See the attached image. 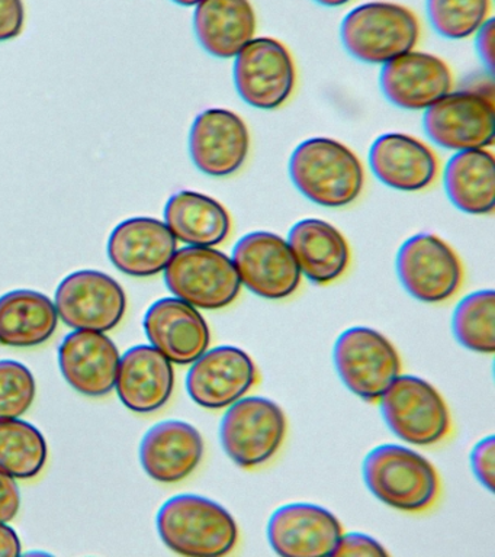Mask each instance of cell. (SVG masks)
I'll list each match as a JSON object with an SVG mask.
<instances>
[{
  "label": "cell",
  "mask_w": 495,
  "mask_h": 557,
  "mask_svg": "<svg viewBox=\"0 0 495 557\" xmlns=\"http://www.w3.org/2000/svg\"><path fill=\"white\" fill-rule=\"evenodd\" d=\"M295 187L311 202L324 208H343L362 194L363 165L345 144L333 138L306 139L289 160Z\"/></svg>",
  "instance_id": "1"
},
{
  "label": "cell",
  "mask_w": 495,
  "mask_h": 557,
  "mask_svg": "<svg viewBox=\"0 0 495 557\" xmlns=\"http://www.w3.org/2000/svg\"><path fill=\"white\" fill-rule=\"evenodd\" d=\"M160 539L184 556H224L237 544L238 529L227 509L199 495H177L158 513Z\"/></svg>",
  "instance_id": "2"
},
{
  "label": "cell",
  "mask_w": 495,
  "mask_h": 557,
  "mask_svg": "<svg viewBox=\"0 0 495 557\" xmlns=\"http://www.w3.org/2000/svg\"><path fill=\"white\" fill-rule=\"evenodd\" d=\"M363 479L381 503L404 512L432 507L441 487L433 465L420 453L398 444L373 448L364 459Z\"/></svg>",
  "instance_id": "3"
},
{
  "label": "cell",
  "mask_w": 495,
  "mask_h": 557,
  "mask_svg": "<svg viewBox=\"0 0 495 557\" xmlns=\"http://www.w3.org/2000/svg\"><path fill=\"white\" fill-rule=\"evenodd\" d=\"M419 20L410 9L391 2L360 4L341 26L343 47L356 60L385 64L416 47Z\"/></svg>",
  "instance_id": "4"
},
{
  "label": "cell",
  "mask_w": 495,
  "mask_h": 557,
  "mask_svg": "<svg viewBox=\"0 0 495 557\" xmlns=\"http://www.w3.org/2000/svg\"><path fill=\"white\" fill-rule=\"evenodd\" d=\"M164 282L176 298L208 311L227 308L242 290L233 260L211 247L176 250L164 269Z\"/></svg>",
  "instance_id": "5"
},
{
  "label": "cell",
  "mask_w": 495,
  "mask_h": 557,
  "mask_svg": "<svg viewBox=\"0 0 495 557\" xmlns=\"http://www.w3.org/2000/svg\"><path fill=\"white\" fill-rule=\"evenodd\" d=\"M286 426L285 413L273 400L260 396L240 398L230 405L221 421V444L240 468H259L280 450Z\"/></svg>",
  "instance_id": "6"
},
{
  "label": "cell",
  "mask_w": 495,
  "mask_h": 557,
  "mask_svg": "<svg viewBox=\"0 0 495 557\" xmlns=\"http://www.w3.org/2000/svg\"><path fill=\"white\" fill-rule=\"evenodd\" d=\"M380 400L386 424L403 442L432 446L449 434V408L424 379L395 377Z\"/></svg>",
  "instance_id": "7"
},
{
  "label": "cell",
  "mask_w": 495,
  "mask_h": 557,
  "mask_svg": "<svg viewBox=\"0 0 495 557\" xmlns=\"http://www.w3.org/2000/svg\"><path fill=\"white\" fill-rule=\"evenodd\" d=\"M334 364L343 383L359 398L376 403L401 372L389 339L367 326L346 330L334 344Z\"/></svg>",
  "instance_id": "8"
},
{
  "label": "cell",
  "mask_w": 495,
  "mask_h": 557,
  "mask_svg": "<svg viewBox=\"0 0 495 557\" xmlns=\"http://www.w3.org/2000/svg\"><path fill=\"white\" fill-rule=\"evenodd\" d=\"M297 72L293 55L277 39L253 38L234 61V85L250 107L272 111L293 95Z\"/></svg>",
  "instance_id": "9"
},
{
  "label": "cell",
  "mask_w": 495,
  "mask_h": 557,
  "mask_svg": "<svg viewBox=\"0 0 495 557\" xmlns=\"http://www.w3.org/2000/svg\"><path fill=\"white\" fill-rule=\"evenodd\" d=\"M397 273L404 289L425 304L450 299L463 278L459 257L449 244L433 234H417L403 244Z\"/></svg>",
  "instance_id": "10"
},
{
  "label": "cell",
  "mask_w": 495,
  "mask_h": 557,
  "mask_svg": "<svg viewBox=\"0 0 495 557\" xmlns=\"http://www.w3.org/2000/svg\"><path fill=\"white\" fill-rule=\"evenodd\" d=\"M232 260L242 285L260 298L285 299L301 285L302 273L288 242L268 231L238 239Z\"/></svg>",
  "instance_id": "11"
},
{
  "label": "cell",
  "mask_w": 495,
  "mask_h": 557,
  "mask_svg": "<svg viewBox=\"0 0 495 557\" xmlns=\"http://www.w3.org/2000/svg\"><path fill=\"white\" fill-rule=\"evenodd\" d=\"M423 125L428 137L447 150L486 148L495 138L494 102L478 91H449L425 109Z\"/></svg>",
  "instance_id": "12"
},
{
  "label": "cell",
  "mask_w": 495,
  "mask_h": 557,
  "mask_svg": "<svg viewBox=\"0 0 495 557\" xmlns=\"http://www.w3.org/2000/svg\"><path fill=\"white\" fill-rule=\"evenodd\" d=\"M54 305L72 329L106 333L123 320L127 298L123 286L107 273L81 270L60 283Z\"/></svg>",
  "instance_id": "13"
},
{
  "label": "cell",
  "mask_w": 495,
  "mask_h": 557,
  "mask_svg": "<svg viewBox=\"0 0 495 557\" xmlns=\"http://www.w3.org/2000/svg\"><path fill=\"white\" fill-rule=\"evenodd\" d=\"M258 382V369L242 348H211L194 361L186 389L194 403L207 409H223L243 398Z\"/></svg>",
  "instance_id": "14"
},
{
  "label": "cell",
  "mask_w": 495,
  "mask_h": 557,
  "mask_svg": "<svg viewBox=\"0 0 495 557\" xmlns=\"http://www.w3.org/2000/svg\"><path fill=\"white\" fill-rule=\"evenodd\" d=\"M249 150V129L237 113L208 109L194 121L189 133L190 159L203 174L232 176L245 164Z\"/></svg>",
  "instance_id": "15"
},
{
  "label": "cell",
  "mask_w": 495,
  "mask_h": 557,
  "mask_svg": "<svg viewBox=\"0 0 495 557\" xmlns=\"http://www.w3.org/2000/svg\"><path fill=\"white\" fill-rule=\"evenodd\" d=\"M341 521L314 504H289L277 508L268 524V539L281 556L332 555L342 537Z\"/></svg>",
  "instance_id": "16"
},
{
  "label": "cell",
  "mask_w": 495,
  "mask_h": 557,
  "mask_svg": "<svg viewBox=\"0 0 495 557\" xmlns=\"http://www.w3.org/2000/svg\"><path fill=\"white\" fill-rule=\"evenodd\" d=\"M382 94L395 107L428 109L451 89V74L445 61L425 52L408 51L384 64Z\"/></svg>",
  "instance_id": "17"
},
{
  "label": "cell",
  "mask_w": 495,
  "mask_h": 557,
  "mask_svg": "<svg viewBox=\"0 0 495 557\" xmlns=\"http://www.w3.org/2000/svg\"><path fill=\"white\" fill-rule=\"evenodd\" d=\"M177 250V239L164 222L138 216L121 222L108 239V256L120 272L150 277L163 272Z\"/></svg>",
  "instance_id": "18"
},
{
  "label": "cell",
  "mask_w": 495,
  "mask_h": 557,
  "mask_svg": "<svg viewBox=\"0 0 495 557\" xmlns=\"http://www.w3.org/2000/svg\"><path fill=\"white\" fill-rule=\"evenodd\" d=\"M145 330L151 346L176 364L194 363L211 342L201 313L180 298H163L151 305L145 317Z\"/></svg>",
  "instance_id": "19"
},
{
  "label": "cell",
  "mask_w": 495,
  "mask_h": 557,
  "mask_svg": "<svg viewBox=\"0 0 495 557\" xmlns=\"http://www.w3.org/2000/svg\"><path fill=\"white\" fill-rule=\"evenodd\" d=\"M120 360L114 342L98 331L76 330L59 348L64 379L86 396H103L114 389Z\"/></svg>",
  "instance_id": "20"
},
{
  "label": "cell",
  "mask_w": 495,
  "mask_h": 557,
  "mask_svg": "<svg viewBox=\"0 0 495 557\" xmlns=\"http://www.w3.org/2000/svg\"><path fill=\"white\" fill-rule=\"evenodd\" d=\"M202 456V435L184 421L159 422L147 431L140 446L143 469L162 483L184 481L201 463Z\"/></svg>",
  "instance_id": "21"
},
{
  "label": "cell",
  "mask_w": 495,
  "mask_h": 557,
  "mask_svg": "<svg viewBox=\"0 0 495 557\" xmlns=\"http://www.w3.org/2000/svg\"><path fill=\"white\" fill-rule=\"evenodd\" d=\"M115 386L120 399L132 411H158L171 399L175 386L172 361L153 346L129 348L121 357Z\"/></svg>",
  "instance_id": "22"
},
{
  "label": "cell",
  "mask_w": 495,
  "mask_h": 557,
  "mask_svg": "<svg viewBox=\"0 0 495 557\" xmlns=\"http://www.w3.org/2000/svg\"><path fill=\"white\" fill-rule=\"evenodd\" d=\"M369 164L378 181L403 191L423 190L437 174V160L425 144L406 134H385L369 151Z\"/></svg>",
  "instance_id": "23"
},
{
  "label": "cell",
  "mask_w": 495,
  "mask_h": 557,
  "mask_svg": "<svg viewBox=\"0 0 495 557\" xmlns=\"http://www.w3.org/2000/svg\"><path fill=\"white\" fill-rule=\"evenodd\" d=\"M194 30L208 54L234 59L255 37V9L249 0H202L195 8Z\"/></svg>",
  "instance_id": "24"
},
{
  "label": "cell",
  "mask_w": 495,
  "mask_h": 557,
  "mask_svg": "<svg viewBox=\"0 0 495 557\" xmlns=\"http://www.w3.org/2000/svg\"><path fill=\"white\" fill-rule=\"evenodd\" d=\"M288 244L299 270L315 285L337 281L349 265V244L336 226L323 220L297 222L289 231Z\"/></svg>",
  "instance_id": "25"
},
{
  "label": "cell",
  "mask_w": 495,
  "mask_h": 557,
  "mask_svg": "<svg viewBox=\"0 0 495 557\" xmlns=\"http://www.w3.org/2000/svg\"><path fill=\"white\" fill-rule=\"evenodd\" d=\"M164 224L180 242L195 247H214L232 231L227 209L211 196L181 190L164 207Z\"/></svg>",
  "instance_id": "26"
},
{
  "label": "cell",
  "mask_w": 495,
  "mask_h": 557,
  "mask_svg": "<svg viewBox=\"0 0 495 557\" xmlns=\"http://www.w3.org/2000/svg\"><path fill=\"white\" fill-rule=\"evenodd\" d=\"M450 202L472 215H486L495 205V160L485 148L458 151L445 169Z\"/></svg>",
  "instance_id": "27"
},
{
  "label": "cell",
  "mask_w": 495,
  "mask_h": 557,
  "mask_svg": "<svg viewBox=\"0 0 495 557\" xmlns=\"http://www.w3.org/2000/svg\"><path fill=\"white\" fill-rule=\"evenodd\" d=\"M58 320L49 296L36 290H12L0 298V344L38 346L53 335Z\"/></svg>",
  "instance_id": "28"
},
{
  "label": "cell",
  "mask_w": 495,
  "mask_h": 557,
  "mask_svg": "<svg viewBox=\"0 0 495 557\" xmlns=\"http://www.w3.org/2000/svg\"><path fill=\"white\" fill-rule=\"evenodd\" d=\"M47 443L29 422L0 420V470L12 478L32 479L45 468Z\"/></svg>",
  "instance_id": "29"
},
{
  "label": "cell",
  "mask_w": 495,
  "mask_h": 557,
  "mask_svg": "<svg viewBox=\"0 0 495 557\" xmlns=\"http://www.w3.org/2000/svg\"><path fill=\"white\" fill-rule=\"evenodd\" d=\"M454 334L468 350L486 352L495 350V295L480 290L460 300L454 312Z\"/></svg>",
  "instance_id": "30"
},
{
  "label": "cell",
  "mask_w": 495,
  "mask_h": 557,
  "mask_svg": "<svg viewBox=\"0 0 495 557\" xmlns=\"http://www.w3.org/2000/svg\"><path fill=\"white\" fill-rule=\"evenodd\" d=\"M491 0H425L430 24L447 39L475 34L488 17Z\"/></svg>",
  "instance_id": "31"
},
{
  "label": "cell",
  "mask_w": 495,
  "mask_h": 557,
  "mask_svg": "<svg viewBox=\"0 0 495 557\" xmlns=\"http://www.w3.org/2000/svg\"><path fill=\"white\" fill-rule=\"evenodd\" d=\"M36 392V379L27 366L0 360V420H12L27 412Z\"/></svg>",
  "instance_id": "32"
},
{
  "label": "cell",
  "mask_w": 495,
  "mask_h": 557,
  "mask_svg": "<svg viewBox=\"0 0 495 557\" xmlns=\"http://www.w3.org/2000/svg\"><path fill=\"white\" fill-rule=\"evenodd\" d=\"M494 455L495 444L493 435L481 440V442L473 447L471 455L473 473L480 479L482 485L491 492L494 491Z\"/></svg>",
  "instance_id": "33"
},
{
  "label": "cell",
  "mask_w": 495,
  "mask_h": 557,
  "mask_svg": "<svg viewBox=\"0 0 495 557\" xmlns=\"http://www.w3.org/2000/svg\"><path fill=\"white\" fill-rule=\"evenodd\" d=\"M388 552L376 540L360 533H350L338 539L332 556H386Z\"/></svg>",
  "instance_id": "34"
},
{
  "label": "cell",
  "mask_w": 495,
  "mask_h": 557,
  "mask_svg": "<svg viewBox=\"0 0 495 557\" xmlns=\"http://www.w3.org/2000/svg\"><path fill=\"white\" fill-rule=\"evenodd\" d=\"M25 25L23 0H0V42L20 37Z\"/></svg>",
  "instance_id": "35"
},
{
  "label": "cell",
  "mask_w": 495,
  "mask_h": 557,
  "mask_svg": "<svg viewBox=\"0 0 495 557\" xmlns=\"http://www.w3.org/2000/svg\"><path fill=\"white\" fill-rule=\"evenodd\" d=\"M20 505L21 494L15 479L0 470V522L14 520Z\"/></svg>",
  "instance_id": "36"
},
{
  "label": "cell",
  "mask_w": 495,
  "mask_h": 557,
  "mask_svg": "<svg viewBox=\"0 0 495 557\" xmlns=\"http://www.w3.org/2000/svg\"><path fill=\"white\" fill-rule=\"evenodd\" d=\"M494 20H486L477 30V51L490 73L494 72Z\"/></svg>",
  "instance_id": "37"
},
{
  "label": "cell",
  "mask_w": 495,
  "mask_h": 557,
  "mask_svg": "<svg viewBox=\"0 0 495 557\" xmlns=\"http://www.w3.org/2000/svg\"><path fill=\"white\" fill-rule=\"evenodd\" d=\"M21 542L15 530L0 522V556H20Z\"/></svg>",
  "instance_id": "38"
},
{
  "label": "cell",
  "mask_w": 495,
  "mask_h": 557,
  "mask_svg": "<svg viewBox=\"0 0 495 557\" xmlns=\"http://www.w3.org/2000/svg\"><path fill=\"white\" fill-rule=\"evenodd\" d=\"M314 2L325 8H338L343 7V4L349 3L350 0H314Z\"/></svg>",
  "instance_id": "39"
},
{
  "label": "cell",
  "mask_w": 495,
  "mask_h": 557,
  "mask_svg": "<svg viewBox=\"0 0 495 557\" xmlns=\"http://www.w3.org/2000/svg\"><path fill=\"white\" fill-rule=\"evenodd\" d=\"M172 2L181 4V7H197L202 0H172Z\"/></svg>",
  "instance_id": "40"
}]
</instances>
